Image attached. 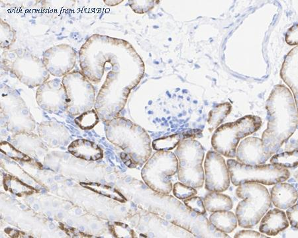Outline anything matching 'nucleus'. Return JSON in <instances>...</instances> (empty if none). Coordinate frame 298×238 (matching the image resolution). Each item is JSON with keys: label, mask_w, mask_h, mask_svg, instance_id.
I'll return each instance as SVG.
<instances>
[{"label": "nucleus", "mask_w": 298, "mask_h": 238, "mask_svg": "<svg viewBox=\"0 0 298 238\" xmlns=\"http://www.w3.org/2000/svg\"><path fill=\"white\" fill-rule=\"evenodd\" d=\"M267 128L262 141L265 153L272 156L292 135L298 126V111L293 95L285 85H275L266 103Z\"/></svg>", "instance_id": "1"}, {"label": "nucleus", "mask_w": 298, "mask_h": 238, "mask_svg": "<svg viewBox=\"0 0 298 238\" xmlns=\"http://www.w3.org/2000/svg\"><path fill=\"white\" fill-rule=\"evenodd\" d=\"M114 39L112 38V62H111V64H112V70L111 72L116 73V70H118V74H120L122 73L121 70L124 69L129 77L133 85L136 86L137 83L139 82L140 79H141L142 76L143 75L144 71H145L143 62L142 61V60H136V61L115 62L119 58L122 57L124 54L133 49V48L131 45H130L120 56L117 55V56H115L116 50L115 51L113 50H114ZM124 44H123V46H124ZM81 51L91 54V56L80 52L81 67L84 72V75L89 80L98 83L99 76L101 70L111 60L108 59L106 54L99 48V46L97 45V44L95 43L91 37L84 44Z\"/></svg>", "instance_id": "2"}, {"label": "nucleus", "mask_w": 298, "mask_h": 238, "mask_svg": "<svg viewBox=\"0 0 298 238\" xmlns=\"http://www.w3.org/2000/svg\"><path fill=\"white\" fill-rule=\"evenodd\" d=\"M237 197L245 198L237 205L236 216L239 226L251 228L256 226L271 205V198L266 187L249 182L239 185Z\"/></svg>", "instance_id": "3"}, {"label": "nucleus", "mask_w": 298, "mask_h": 238, "mask_svg": "<svg viewBox=\"0 0 298 238\" xmlns=\"http://www.w3.org/2000/svg\"><path fill=\"white\" fill-rule=\"evenodd\" d=\"M262 119L246 115L235 122L222 124L214 132L212 145L217 153L227 158L236 156L239 141L260 129Z\"/></svg>", "instance_id": "4"}, {"label": "nucleus", "mask_w": 298, "mask_h": 238, "mask_svg": "<svg viewBox=\"0 0 298 238\" xmlns=\"http://www.w3.org/2000/svg\"><path fill=\"white\" fill-rule=\"evenodd\" d=\"M175 155L178 160L179 181L193 188H201L205 176L202 163L204 158L203 146L192 138L181 140Z\"/></svg>", "instance_id": "5"}, {"label": "nucleus", "mask_w": 298, "mask_h": 238, "mask_svg": "<svg viewBox=\"0 0 298 238\" xmlns=\"http://www.w3.org/2000/svg\"><path fill=\"white\" fill-rule=\"evenodd\" d=\"M3 57V63L7 69L29 87L42 84L49 78L43 60L26 50L5 52Z\"/></svg>", "instance_id": "6"}, {"label": "nucleus", "mask_w": 298, "mask_h": 238, "mask_svg": "<svg viewBox=\"0 0 298 238\" xmlns=\"http://www.w3.org/2000/svg\"><path fill=\"white\" fill-rule=\"evenodd\" d=\"M230 179L235 186L253 182L266 185L277 184L287 180L290 171L279 165L270 164L248 165L234 159L227 161Z\"/></svg>", "instance_id": "7"}, {"label": "nucleus", "mask_w": 298, "mask_h": 238, "mask_svg": "<svg viewBox=\"0 0 298 238\" xmlns=\"http://www.w3.org/2000/svg\"><path fill=\"white\" fill-rule=\"evenodd\" d=\"M178 160L170 151H158L143 169V179L155 192L169 194L172 190L170 177L178 172Z\"/></svg>", "instance_id": "8"}, {"label": "nucleus", "mask_w": 298, "mask_h": 238, "mask_svg": "<svg viewBox=\"0 0 298 238\" xmlns=\"http://www.w3.org/2000/svg\"><path fill=\"white\" fill-rule=\"evenodd\" d=\"M206 189L210 192L221 193L230 185L229 169L221 154L209 151L204 162Z\"/></svg>", "instance_id": "9"}, {"label": "nucleus", "mask_w": 298, "mask_h": 238, "mask_svg": "<svg viewBox=\"0 0 298 238\" xmlns=\"http://www.w3.org/2000/svg\"><path fill=\"white\" fill-rule=\"evenodd\" d=\"M76 52L67 44H60L46 50L43 62L51 75L62 77L70 73L76 64Z\"/></svg>", "instance_id": "10"}, {"label": "nucleus", "mask_w": 298, "mask_h": 238, "mask_svg": "<svg viewBox=\"0 0 298 238\" xmlns=\"http://www.w3.org/2000/svg\"><path fill=\"white\" fill-rule=\"evenodd\" d=\"M271 156L265 153L262 139L251 136L245 138L239 144L235 157L239 162L254 166L264 164Z\"/></svg>", "instance_id": "11"}, {"label": "nucleus", "mask_w": 298, "mask_h": 238, "mask_svg": "<svg viewBox=\"0 0 298 238\" xmlns=\"http://www.w3.org/2000/svg\"><path fill=\"white\" fill-rule=\"evenodd\" d=\"M298 46L290 50L289 53L286 55L280 70V77L291 89L296 104L298 103Z\"/></svg>", "instance_id": "12"}, {"label": "nucleus", "mask_w": 298, "mask_h": 238, "mask_svg": "<svg viewBox=\"0 0 298 238\" xmlns=\"http://www.w3.org/2000/svg\"><path fill=\"white\" fill-rule=\"evenodd\" d=\"M288 226L289 222L285 212L274 208L263 216L259 226V230L265 235L275 236Z\"/></svg>", "instance_id": "13"}, {"label": "nucleus", "mask_w": 298, "mask_h": 238, "mask_svg": "<svg viewBox=\"0 0 298 238\" xmlns=\"http://www.w3.org/2000/svg\"><path fill=\"white\" fill-rule=\"evenodd\" d=\"M270 198L276 208L288 209L297 201L298 191L289 183H278L272 189Z\"/></svg>", "instance_id": "14"}, {"label": "nucleus", "mask_w": 298, "mask_h": 238, "mask_svg": "<svg viewBox=\"0 0 298 238\" xmlns=\"http://www.w3.org/2000/svg\"><path fill=\"white\" fill-rule=\"evenodd\" d=\"M69 150L77 157L87 160H96L102 158V150L89 140H78L72 143Z\"/></svg>", "instance_id": "15"}, {"label": "nucleus", "mask_w": 298, "mask_h": 238, "mask_svg": "<svg viewBox=\"0 0 298 238\" xmlns=\"http://www.w3.org/2000/svg\"><path fill=\"white\" fill-rule=\"evenodd\" d=\"M210 222L224 233H231L237 228V218L233 212L229 210L214 212L210 216Z\"/></svg>", "instance_id": "16"}, {"label": "nucleus", "mask_w": 298, "mask_h": 238, "mask_svg": "<svg viewBox=\"0 0 298 238\" xmlns=\"http://www.w3.org/2000/svg\"><path fill=\"white\" fill-rule=\"evenodd\" d=\"M204 203L206 210L212 212L230 210L233 207V201L229 196L216 192L206 195Z\"/></svg>", "instance_id": "17"}, {"label": "nucleus", "mask_w": 298, "mask_h": 238, "mask_svg": "<svg viewBox=\"0 0 298 238\" xmlns=\"http://www.w3.org/2000/svg\"><path fill=\"white\" fill-rule=\"evenodd\" d=\"M231 109L232 106L229 103H221L212 109L209 113L208 120L211 129L217 128L220 124L222 123L224 119L231 113Z\"/></svg>", "instance_id": "18"}, {"label": "nucleus", "mask_w": 298, "mask_h": 238, "mask_svg": "<svg viewBox=\"0 0 298 238\" xmlns=\"http://www.w3.org/2000/svg\"><path fill=\"white\" fill-rule=\"evenodd\" d=\"M298 150L276 154L270 159L272 164L279 165L284 168H294L298 165Z\"/></svg>", "instance_id": "19"}, {"label": "nucleus", "mask_w": 298, "mask_h": 238, "mask_svg": "<svg viewBox=\"0 0 298 238\" xmlns=\"http://www.w3.org/2000/svg\"><path fill=\"white\" fill-rule=\"evenodd\" d=\"M180 141V135L173 134L154 140L153 147L157 151H170L176 148Z\"/></svg>", "instance_id": "20"}, {"label": "nucleus", "mask_w": 298, "mask_h": 238, "mask_svg": "<svg viewBox=\"0 0 298 238\" xmlns=\"http://www.w3.org/2000/svg\"><path fill=\"white\" fill-rule=\"evenodd\" d=\"M98 117L94 111L84 113L81 116L76 119V122L84 130L93 128L98 122Z\"/></svg>", "instance_id": "21"}, {"label": "nucleus", "mask_w": 298, "mask_h": 238, "mask_svg": "<svg viewBox=\"0 0 298 238\" xmlns=\"http://www.w3.org/2000/svg\"><path fill=\"white\" fill-rule=\"evenodd\" d=\"M173 193L176 198L181 200L187 199L197 194L196 189L187 186L181 182L176 183L173 187Z\"/></svg>", "instance_id": "22"}, {"label": "nucleus", "mask_w": 298, "mask_h": 238, "mask_svg": "<svg viewBox=\"0 0 298 238\" xmlns=\"http://www.w3.org/2000/svg\"><path fill=\"white\" fill-rule=\"evenodd\" d=\"M186 207L190 208L192 211L196 212L198 214H206V210L203 200L200 197H192L190 198L185 199L184 201Z\"/></svg>", "instance_id": "23"}, {"label": "nucleus", "mask_w": 298, "mask_h": 238, "mask_svg": "<svg viewBox=\"0 0 298 238\" xmlns=\"http://www.w3.org/2000/svg\"><path fill=\"white\" fill-rule=\"evenodd\" d=\"M1 35H6V39H5L4 41L1 42V48H4L5 45V42H6V46L5 48H9L15 42V31H13L11 28L10 26L7 23L3 22V21H1Z\"/></svg>", "instance_id": "24"}, {"label": "nucleus", "mask_w": 298, "mask_h": 238, "mask_svg": "<svg viewBox=\"0 0 298 238\" xmlns=\"http://www.w3.org/2000/svg\"><path fill=\"white\" fill-rule=\"evenodd\" d=\"M130 6L135 13L147 12L155 6V1H129Z\"/></svg>", "instance_id": "25"}, {"label": "nucleus", "mask_w": 298, "mask_h": 238, "mask_svg": "<svg viewBox=\"0 0 298 238\" xmlns=\"http://www.w3.org/2000/svg\"><path fill=\"white\" fill-rule=\"evenodd\" d=\"M297 24H294L290 27L286 35V43L290 46H297L298 44Z\"/></svg>", "instance_id": "26"}, {"label": "nucleus", "mask_w": 298, "mask_h": 238, "mask_svg": "<svg viewBox=\"0 0 298 238\" xmlns=\"http://www.w3.org/2000/svg\"><path fill=\"white\" fill-rule=\"evenodd\" d=\"M286 214L290 225L295 229H298V204H294L291 207L288 208Z\"/></svg>", "instance_id": "27"}, {"label": "nucleus", "mask_w": 298, "mask_h": 238, "mask_svg": "<svg viewBox=\"0 0 298 238\" xmlns=\"http://www.w3.org/2000/svg\"><path fill=\"white\" fill-rule=\"evenodd\" d=\"M234 238H268L267 236L263 235V234L259 233V232L253 231V230H242L237 232L235 234Z\"/></svg>", "instance_id": "28"}, {"label": "nucleus", "mask_w": 298, "mask_h": 238, "mask_svg": "<svg viewBox=\"0 0 298 238\" xmlns=\"http://www.w3.org/2000/svg\"><path fill=\"white\" fill-rule=\"evenodd\" d=\"M33 208H34L35 210H37L40 208V206H39L38 204H35L34 205H33Z\"/></svg>", "instance_id": "29"}, {"label": "nucleus", "mask_w": 298, "mask_h": 238, "mask_svg": "<svg viewBox=\"0 0 298 238\" xmlns=\"http://www.w3.org/2000/svg\"><path fill=\"white\" fill-rule=\"evenodd\" d=\"M49 228H50V229L53 230L54 228H55V226H54V224H50Z\"/></svg>", "instance_id": "30"}, {"label": "nucleus", "mask_w": 298, "mask_h": 238, "mask_svg": "<svg viewBox=\"0 0 298 238\" xmlns=\"http://www.w3.org/2000/svg\"><path fill=\"white\" fill-rule=\"evenodd\" d=\"M58 217L59 218H62V217H63V214H62V212H60V213H58Z\"/></svg>", "instance_id": "31"}, {"label": "nucleus", "mask_w": 298, "mask_h": 238, "mask_svg": "<svg viewBox=\"0 0 298 238\" xmlns=\"http://www.w3.org/2000/svg\"><path fill=\"white\" fill-rule=\"evenodd\" d=\"M67 223H68V224H69V225H71H71H73V222H72V220H68V221H67Z\"/></svg>", "instance_id": "32"}, {"label": "nucleus", "mask_w": 298, "mask_h": 238, "mask_svg": "<svg viewBox=\"0 0 298 238\" xmlns=\"http://www.w3.org/2000/svg\"><path fill=\"white\" fill-rule=\"evenodd\" d=\"M57 189V186L56 185H54V186L52 187V190L55 191Z\"/></svg>", "instance_id": "33"}, {"label": "nucleus", "mask_w": 298, "mask_h": 238, "mask_svg": "<svg viewBox=\"0 0 298 238\" xmlns=\"http://www.w3.org/2000/svg\"><path fill=\"white\" fill-rule=\"evenodd\" d=\"M29 201L31 203H32V202L34 201V199H33V198H29Z\"/></svg>", "instance_id": "34"}, {"label": "nucleus", "mask_w": 298, "mask_h": 238, "mask_svg": "<svg viewBox=\"0 0 298 238\" xmlns=\"http://www.w3.org/2000/svg\"><path fill=\"white\" fill-rule=\"evenodd\" d=\"M54 179H56V180H60V177H58V176H56V177H55V178H54Z\"/></svg>", "instance_id": "35"}, {"label": "nucleus", "mask_w": 298, "mask_h": 238, "mask_svg": "<svg viewBox=\"0 0 298 238\" xmlns=\"http://www.w3.org/2000/svg\"><path fill=\"white\" fill-rule=\"evenodd\" d=\"M21 208H23V209H25V208H26V206H25V205H21Z\"/></svg>", "instance_id": "36"}, {"label": "nucleus", "mask_w": 298, "mask_h": 238, "mask_svg": "<svg viewBox=\"0 0 298 238\" xmlns=\"http://www.w3.org/2000/svg\"><path fill=\"white\" fill-rule=\"evenodd\" d=\"M10 219H11V218L9 217L6 218L7 221H8V222L10 221Z\"/></svg>", "instance_id": "37"}, {"label": "nucleus", "mask_w": 298, "mask_h": 238, "mask_svg": "<svg viewBox=\"0 0 298 238\" xmlns=\"http://www.w3.org/2000/svg\"><path fill=\"white\" fill-rule=\"evenodd\" d=\"M46 214H47V215H48V216H51V213H50V212H47V213H46Z\"/></svg>", "instance_id": "38"}, {"label": "nucleus", "mask_w": 298, "mask_h": 238, "mask_svg": "<svg viewBox=\"0 0 298 238\" xmlns=\"http://www.w3.org/2000/svg\"><path fill=\"white\" fill-rule=\"evenodd\" d=\"M48 182H49L50 183H52V179H48Z\"/></svg>", "instance_id": "39"}, {"label": "nucleus", "mask_w": 298, "mask_h": 238, "mask_svg": "<svg viewBox=\"0 0 298 238\" xmlns=\"http://www.w3.org/2000/svg\"><path fill=\"white\" fill-rule=\"evenodd\" d=\"M53 206H55V207H56V206H58V204H53Z\"/></svg>", "instance_id": "40"}, {"label": "nucleus", "mask_w": 298, "mask_h": 238, "mask_svg": "<svg viewBox=\"0 0 298 238\" xmlns=\"http://www.w3.org/2000/svg\"><path fill=\"white\" fill-rule=\"evenodd\" d=\"M69 205H66V206H65V208H69Z\"/></svg>", "instance_id": "41"}]
</instances>
